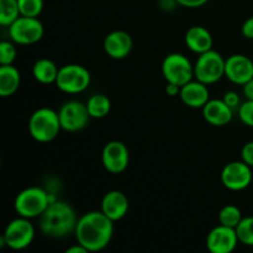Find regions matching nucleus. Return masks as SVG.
I'll return each instance as SVG.
<instances>
[{
    "mask_svg": "<svg viewBox=\"0 0 253 253\" xmlns=\"http://www.w3.org/2000/svg\"><path fill=\"white\" fill-rule=\"evenodd\" d=\"M35 239V227L30 219L17 217L10 221L2 235V244L15 251H21L29 247Z\"/></svg>",
    "mask_w": 253,
    "mask_h": 253,
    "instance_id": "6e6552de",
    "label": "nucleus"
},
{
    "mask_svg": "<svg viewBox=\"0 0 253 253\" xmlns=\"http://www.w3.org/2000/svg\"><path fill=\"white\" fill-rule=\"evenodd\" d=\"M62 130L58 111L41 108L35 111L29 120L30 135L37 142L46 143L53 141Z\"/></svg>",
    "mask_w": 253,
    "mask_h": 253,
    "instance_id": "7ed1b4c3",
    "label": "nucleus"
},
{
    "mask_svg": "<svg viewBox=\"0 0 253 253\" xmlns=\"http://www.w3.org/2000/svg\"><path fill=\"white\" fill-rule=\"evenodd\" d=\"M133 42L130 35L121 30L110 32L104 40V51L114 59H123L130 54Z\"/></svg>",
    "mask_w": 253,
    "mask_h": 253,
    "instance_id": "2eb2a0df",
    "label": "nucleus"
},
{
    "mask_svg": "<svg viewBox=\"0 0 253 253\" xmlns=\"http://www.w3.org/2000/svg\"><path fill=\"white\" fill-rule=\"evenodd\" d=\"M242 91L247 100H253V78L242 85Z\"/></svg>",
    "mask_w": 253,
    "mask_h": 253,
    "instance_id": "473e14b6",
    "label": "nucleus"
},
{
    "mask_svg": "<svg viewBox=\"0 0 253 253\" xmlns=\"http://www.w3.org/2000/svg\"><path fill=\"white\" fill-rule=\"evenodd\" d=\"M78 216L71 204L54 200L40 216L42 234L51 239H63L76 231Z\"/></svg>",
    "mask_w": 253,
    "mask_h": 253,
    "instance_id": "f03ea898",
    "label": "nucleus"
},
{
    "mask_svg": "<svg viewBox=\"0 0 253 253\" xmlns=\"http://www.w3.org/2000/svg\"><path fill=\"white\" fill-rule=\"evenodd\" d=\"M21 83V74L12 64L0 67V95L2 98L14 95Z\"/></svg>",
    "mask_w": 253,
    "mask_h": 253,
    "instance_id": "aec40b11",
    "label": "nucleus"
},
{
    "mask_svg": "<svg viewBox=\"0 0 253 253\" xmlns=\"http://www.w3.org/2000/svg\"><path fill=\"white\" fill-rule=\"evenodd\" d=\"M241 220H242L241 210H240L236 205L229 204L220 210L219 221L221 225L232 227V229H236L237 225L240 224Z\"/></svg>",
    "mask_w": 253,
    "mask_h": 253,
    "instance_id": "b1692460",
    "label": "nucleus"
},
{
    "mask_svg": "<svg viewBox=\"0 0 253 253\" xmlns=\"http://www.w3.org/2000/svg\"><path fill=\"white\" fill-rule=\"evenodd\" d=\"M52 202L54 200L51 199V195L46 190L40 187H30L16 195L14 208L19 216L34 219L41 216Z\"/></svg>",
    "mask_w": 253,
    "mask_h": 253,
    "instance_id": "20e7f679",
    "label": "nucleus"
},
{
    "mask_svg": "<svg viewBox=\"0 0 253 253\" xmlns=\"http://www.w3.org/2000/svg\"><path fill=\"white\" fill-rule=\"evenodd\" d=\"M43 25L37 17L19 16L9 26L10 39L21 46L37 43L43 37Z\"/></svg>",
    "mask_w": 253,
    "mask_h": 253,
    "instance_id": "0eeeda50",
    "label": "nucleus"
},
{
    "mask_svg": "<svg viewBox=\"0 0 253 253\" xmlns=\"http://www.w3.org/2000/svg\"><path fill=\"white\" fill-rule=\"evenodd\" d=\"M74 234L77 242L85 247L88 252L101 251L113 239L114 221L101 210L85 212L79 217Z\"/></svg>",
    "mask_w": 253,
    "mask_h": 253,
    "instance_id": "f257e3e1",
    "label": "nucleus"
},
{
    "mask_svg": "<svg viewBox=\"0 0 253 253\" xmlns=\"http://www.w3.org/2000/svg\"><path fill=\"white\" fill-rule=\"evenodd\" d=\"M185 44L192 52L202 54L212 49V36L204 26H192L184 36Z\"/></svg>",
    "mask_w": 253,
    "mask_h": 253,
    "instance_id": "6ab92c4d",
    "label": "nucleus"
},
{
    "mask_svg": "<svg viewBox=\"0 0 253 253\" xmlns=\"http://www.w3.org/2000/svg\"><path fill=\"white\" fill-rule=\"evenodd\" d=\"M162 74L167 83L183 86L193 81L194 66H192L188 57L182 53H170L163 59Z\"/></svg>",
    "mask_w": 253,
    "mask_h": 253,
    "instance_id": "1a4fd4ad",
    "label": "nucleus"
},
{
    "mask_svg": "<svg viewBox=\"0 0 253 253\" xmlns=\"http://www.w3.org/2000/svg\"><path fill=\"white\" fill-rule=\"evenodd\" d=\"M101 162L104 168L111 174H120L127 168L130 155L125 143L120 141H110L101 152Z\"/></svg>",
    "mask_w": 253,
    "mask_h": 253,
    "instance_id": "f8f14e48",
    "label": "nucleus"
},
{
    "mask_svg": "<svg viewBox=\"0 0 253 253\" xmlns=\"http://www.w3.org/2000/svg\"><path fill=\"white\" fill-rule=\"evenodd\" d=\"M174 1L184 7H190V9H194V7L203 6V5L207 4L209 0H174Z\"/></svg>",
    "mask_w": 253,
    "mask_h": 253,
    "instance_id": "7c9ffc66",
    "label": "nucleus"
},
{
    "mask_svg": "<svg viewBox=\"0 0 253 253\" xmlns=\"http://www.w3.org/2000/svg\"><path fill=\"white\" fill-rule=\"evenodd\" d=\"M240 120L246 126L253 127V100H246L237 109Z\"/></svg>",
    "mask_w": 253,
    "mask_h": 253,
    "instance_id": "cd10ccee",
    "label": "nucleus"
},
{
    "mask_svg": "<svg viewBox=\"0 0 253 253\" xmlns=\"http://www.w3.org/2000/svg\"><path fill=\"white\" fill-rule=\"evenodd\" d=\"M58 116L62 130L68 131V132L83 130L88 125V121L90 119L86 104L77 100H69L64 103L59 108Z\"/></svg>",
    "mask_w": 253,
    "mask_h": 253,
    "instance_id": "9d476101",
    "label": "nucleus"
},
{
    "mask_svg": "<svg viewBox=\"0 0 253 253\" xmlns=\"http://www.w3.org/2000/svg\"><path fill=\"white\" fill-rule=\"evenodd\" d=\"M90 81L91 76L85 67L81 64H66L59 68L56 85L63 93L78 94L88 88Z\"/></svg>",
    "mask_w": 253,
    "mask_h": 253,
    "instance_id": "423d86ee",
    "label": "nucleus"
},
{
    "mask_svg": "<svg viewBox=\"0 0 253 253\" xmlns=\"http://www.w3.org/2000/svg\"><path fill=\"white\" fill-rule=\"evenodd\" d=\"M21 16L17 0H0V25L9 27Z\"/></svg>",
    "mask_w": 253,
    "mask_h": 253,
    "instance_id": "5701e85b",
    "label": "nucleus"
},
{
    "mask_svg": "<svg viewBox=\"0 0 253 253\" xmlns=\"http://www.w3.org/2000/svg\"><path fill=\"white\" fill-rule=\"evenodd\" d=\"M244 161L227 163L221 170V183L232 192H240L250 187L253 180V172Z\"/></svg>",
    "mask_w": 253,
    "mask_h": 253,
    "instance_id": "9b49d317",
    "label": "nucleus"
},
{
    "mask_svg": "<svg viewBox=\"0 0 253 253\" xmlns=\"http://www.w3.org/2000/svg\"><path fill=\"white\" fill-rule=\"evenodd\" d=\"M16 59V47L10 41L0 42V64L9 66Z\"/></svg>",
    "mask_w": 253,
    "mask_h": 253,
    "instance_id": "bb28decb",
    "label": "nucleus"
},
{
    "mask_svg": "<svg viewBox=\"0 0 253 253\" xmlns=\"http://www.w3.org/2000/svg\"><path fill=\"white\" fill-rule=\"evenodd\" d=\"M205 121L212 126L229 125L234 116V109L230 108L224 99H210L203 108Z\"/></svg>",
    "mask_w": 253,
    "mask_h": 253,
    "instance_id": "dca6fc26",
    "label": "nucleus"
},
{
    "mask_svg": "<svg viewBox=\"0 0 253 253\" xmlns=\"http://www.w3.org/2000/svg\"><path fill=\"white\" fill-rule=\"evenodd\" d=\"M180 100L183 104L193 109H203L210 100V93L207 84L199 81H190L189 83L180 86Z\"/></svg>",
    "mask_w": 253,
    "mask_h": 253,
    "instance_id": "f3484780",
    "label": "nucleus"
},
{
    "mask_svg": "<svg viewBox=\"0 0 253 253\" xmlns=\"http://www.w3.org/2000/svg\"><path fill=\"white\" fill-rule=\"evenodd\" d=\"M241 157L245 163H247L250 167L253 168V141H250L242 147Z\"/></svg>",
    "mask_w": 253,
    "mask_h": 253,
    "instance_id": "c85d7f7f",
    "label": "nucleus"
},
{
    "mask_svg": "<svg viewBox=\"0 0 253 253\" xmlns=\"http://www.w3.org/2000/svg\"><path fill=\"white\" fill-rule=\"evenodd\" d=\"M252 183H253V180H252Z\"/></svg>",
    "mask_w": 253,
    "mask_h": 253,
    "instance_id": "c9c22d12",
    "label": "nucleus"
},
{
    "mask_svg": "<svg viewBox=\"0 0 253 253\" xmlns=\"http://www.w3.org/2000/svg\"><path fill=\"white\" fill-rule=\"evenodd\" d=\"M22 16L37 17L43 10V0H17Z\"/></svg>",
    "mask_w": 253,
    "mask_h": 253,
    "instance_id": "a878e982",
    "label": "nucleus"
},
{
    "mask_svg": "<svg viewBox=\"0 0 253 253\" xmlns=\"http://www.w3.org/2000/svg\"><path fill=\"white\" fill-rule=\"evenodd\" d=\"M86 109L93 119H103L109 115L111 109V101L104 94H94L86 101Z\"/></svg>",
    "mask_w": 253,
    "mask_h": 253,
    "instance_id": "4be33fe9",
    "label": "nucleus"
},
{
    "mask_svg": "<svg viewBox=\"0 0 253 253\" xmlns=\"http://www.w3.org/2000/svg\"><path fill=\"white\" fill-rule=\"evenodd\" d=\"M236 234L240 244L245 246H253V216L242 217L236 227Z\"/></svg>",
    "mask_w": 253,
    "mask_h": 253,
    "instance_id": "393cba45",
    "label": "nucleus"
},
{
    "mask_svg": "<svg viewBox=\"0 0 253 253\" xmlns=\"http://www.w3.org/2000/svg\"><path fill=\"white\" fill-rule=\"evenodd\" d=\"M225 77L230 82L244 85L253 78V62L245 54H232L225 62Z\"/></svg>",
    "mask_w": 253,
    "mask_h": 253,
    "instance_id": "4468645a",
    "label": "nucleus"
},
{
    "mask_svg": "<svg viewBox=\"0 0 253 253\" xmlns=\"http://www.w3.org/2000/svg\"><path fill=\"white\" fill-rule=\"evenodd\" d=\"M66 252L67 253H86L88 252V250H86L84 246H82L81 244H78V242H77V245H74V246L67 249Z\"/></svg>",
    "mask_w": 253,
    "mask_h": 253,
    "instance_id": "f704fd0d",
    "label": "nucleus"
},
{
    "mask_svg": "<svg viewBox=\"0 0 253 253\" xmlns=\"http://www.w3.org/2000/svg\"><path fill=\"white\" fill-rule=\"evenodd\" d=\"M236 229L220 224L208 234L207 247L211 253H231L237 247Z\"/></svg>",
    "mask_w": 253,
    "mask_h": 253,
    "instance_id": "ddd939ff",
    "label": "nucleus"
},
{
    "mask_svg": "<svg viewBox=\"0 0 253 253\" xmlns=\"http://www.w3.org/2000/svg\"><path fill=\"white\" fill-rule=\"evenodd\" d=\"M224 101L227 104V105L230 106L231 109H239L240 105H241V101H240V96L239 94L235 93V91H227V93H225L224 95Z\"/></svg>",
    "mask_w": 253,
    "mask_h": 253,
    "instance_id": "c756f323",
    "label": "nucleus"
},
{
    "mask_svg": "<svg viewBox=\"0 0 253 253\" xmlns=\"http://www.w3.org/2000/svg\"><path fill=\"white\" fill-rule=\"evenodd\" d=\"M166 93H167L169 96L179 95V93H180V86L177 85V84L167 83V86H166Z\"/></svg>",
    "mask_w": 253,
    "mask_h": 253,
    "instance_id": "72a5a7b5",
    "label": "nucleus"
},
{
    "mask_svg": "<svg viewBox=\"0 0 253 253\" xmlns=\"http://www.w3.org/2000/svg\"><path fill=\"white\" fill-rule=\"evenodd\" d=\"M225 62L219 52L210 49L199 54L194 64V77L197 81L210 85L225 77Z\"/></svg>",
    "mask_w": 253,
    "mask_h": 253,
    "instance_id": "39448f33",
    "label": "nucleus"
},
{
    "mask_svg": "<svg viewBox=\"0 0 253 253\" xmlns=\"http://www.w3.org/2000/svg\"><path fill=\"white\" fill-rule=\"evenodd\" d=\"M128 199L120 190H110L101 200V211L113 221L123 219L128 211Z\"/></svg>",
    "mask_w": 253,
    "mask_h": 253,
    "instance_id": "a211bd4d",
    "label": "nucleus"
},
{
    "mask_svg": "<svg viewBox=\"0 0 253 253\" xmlns=\"http://www.w3.org/2000/svg\"><path fill=\"white\" fill-rule=\"evenodd\" d=\"M58 71L59 68L56 66V63L48 58L39 59L35 62L34 67H32L34 78L41 84L56 83Z\"/></svg>",
    "mask_w": 253,
    "mask_h": 253,
    "instance_id": "412c9836",
    "label": "nucleus"
},
{
    "mask_svg": "<svg viewBox=\"0 0 253 253\" xmlns=\"http://www.w3.org/2000/svg\"><path fill=\"white\" fill-rule=\"evenodd\" d=\"M242 35L246 39L253 40V17H249L242 25Z\"/></svg>",
    "mask_w": 253,
    "mask_h": 253,
    "instance_id": "2f4dec72",
    "label": "nucleus"
}]
</instances>
